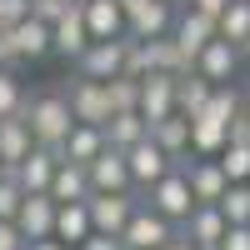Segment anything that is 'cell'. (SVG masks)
Masks as SVG:
<instances>
[{"label":"cell","mask_w":250,"mask_h":250,"mask_svg":"<svg viewBox=\"0 0 250 250\" xmlns=\"http://www.w3.org/2000/svg\"><path fill=\"white\" fill-rule=\"evenodd\" d=\"M25 125H30V135H35V145H55L70 135V125H75V115H70V100H65V90L60 85H45V90H30L25 95Z\"/></svg>","instance_id":"1"},{"label":"cell","mask_w":250,"mask_h":250,"mask_svg":"<svg viewBox=\"0 0 250 250\" xmlns=\"http://www.w3.org/2000/svg\"><path fill=\"white\" fill-rule=\"evenodd\" d=\"M140 200H145V205H155V210H160L165 220H175V225L190 215V205H195L190 180H185V170H180V165H170V170H165L155 185H145V190H140Z\"/></svg>","instance_id":"2"},{"label":"cell","mask_w":250,"mask_h":250,"mask_svg":"<svg viewBox=\"0 0 250 250\" xmlns=\"http://www.w3.org/2000/svg\"><path fill=\"white\" fill-rule=\"evenodd\" d=\"M170 40L185 65H195V55L215 40V15H205L195 5H175V20H170Z\"/></svg>","instance_id":"3"},{"label":"cell","mask_w":250,"mask_h":250,"mask_svg":"<svg viewBox=\"0 0 250 250\" xmlns=\"http://www.w3.org/2000/svg\"><path fill=\"white\" fill-rule=\"evenodd\" d=\"M125 50H130V30L110 35V40H90V45L70 60V70L75 75H90V80H110V75L125 70Z\"/></svg>","instance_id":"4"},{"label":"cell","mask_w":250,"mask_h":250,"mask_svg":"<svg viewBox=\"0 0 250 250\" xmlns=\"http://www.w3.org/2000/svg\"><path fill=\"white\" fill-rule=\"evenodd\" d=\"M170 235H175V220H165L155 205H145V200H135V210H130V220H125V230H120L125 250H160Z\"/></svg>","instance_id":"5"},{"label":"cell","mask_w":250,"mask_h":250,"mask_svg":"<svg viewBox=\"0 0 250 250\" xmlns=\"http://www.w3.org/2000/svg\"><path fill=\"white\" fill-rule=\"evenodd\" d=\"M135 190H90L85 195V210H90V230H105V235H120L125 220L135 210Z\"/></svg>","instance_id":"6"},{"label":"cell","mask_w":250,"mask_h":250,"mask_svg":"<svg viewBox=\"0 0 250 250\" xmlns=\"http://www.w3.org/2000/svg\"><path fill=\"white\" fill-rule=\"evenodd\" d=\"M60 90H65V100H70V115H75V120H85V125H105V120H110L105 80H90V75H70Z\"/></svg>","instance_id":"7"},{"label":"cell","mask_w":250,"mask_h":250,"mask_svg":"<svg viewBox=\"0 0 250 250\" xmlns=\"http://www.w3.org/2000/svg\"><path fill=\"white\" fill-rule=\"evenodd\" d=\"M5 40H10V50H15L20 65H40V60L50 55V25H45V20H35V15L15 20V25L5 30Z\"/></svg>","instance_id":"8"},{"label":"cell","mask_w":250,"mask_h":250,"mask_svg":"<svg viewBox=\"0 0 250 250\" xmlns=\"http://www.w3.org/2000/svg\"><path fill=\"white\" fill-rule=\"evenodd\" d=\"M55 165H60V150H50V145H30V150L10 165V175H15V185H20V190L30 195V190H50Z\"/></svg>","instance_id":"9"},{"label":"cell","mask_w":250,"mask_h":250,"mask_svg":"<svg viewBox=\"0 0 250 250\" xmlns=\"http://www.w3.org/2000/svg\"><path fill=\"white\" fill-rule=\"evenodd\" d=\"M175 75H180V70H145V75H140V100H135V110H140L145 120H160V115L175 110Z\"/></svg>","instance_id":"10"},{"label":"cell","mask_w":250,"mask_h":250,"mask_svg":"<svg viewBox=\"0 0 250 250\" xmlns=\"http://www.w3.org/2000/svg\"><path fill=\"white\" fill-rule=\"evenodd\" d=\"M180 170H185V180H190L195 205H215V200L225 195V185H230V175L220 170L215 155H190V165H180Z\"/></svg>","instance_id":"11"},{"label":"cell","mask_w":250,"mask_h":250,"mask_svg":"<svg viewBox=\"0 0 250 250\" xmlns=\"http://www.w3.org/2000/svg\"><path fill=\"white\" fill-rule=\"evenodd\" d=\"M125 165H130V185H135V195H140L145 185H155L165 170H170V155H165L160 145L145 135V140H135L130 150H125Z\"/></svg>","instance_id":"12"},{"label":"cell","mask_w":250,"mask_h":250,"mask_svg":"<svg viewBox=\"0 0 250 250\" xmlns=\"http://www.w3.org/2000/svg\"><path fill=\"white\" fill-rule=\"evenodd\" d=\"M190 70H200L210 85H230V80L240 75V50L230 45V40H220V35H215L210 45L195 55V65H190Z\"/></svg>","instance_id":"13"},{"label":"cell","mask_w":250,"mask_h":250,"mask_svg":"<svg viewBox=\"0 0 250 250\" xmlns=\"http://www.w3.org/2000/svg\"><path fill=\"white\" fill-rule=\"evenodd\" d=\"M85 45H90V30H85V15H80V0H75V5H70L65 15H60L55 25H50V55H60V60H75Z\"/></svg>","instance_id":"14"},{"label":"cell","mask_w":250,"mask_h":250,"mask_svg":"<svg viewBox=\"0 0 250 250\" xmlns=\"http://www.w3.org/2000/svg\"><path fill=\"white\" fill-rule=\"evenodd\" d=\"M85 175H90V190H135V185H130V165H125V150H115V145H105V150L85 165Z\"/></svg>","instance_id":"15"},{"label":"cell","mask_w":250,"mask_h":250,"mask_svg":"<svg viewBox=\"0 0 250 250\" xmlns=\"http://www.w3.org/2000/svg\"><path fill=\"white\" fill-rule=\"evenodd\" d=\"M15 225L25 230V240H45L55 230V200H50V190H30L25 200H20Z\"/></svg>","instance_id":"16"},{"label":"cell","mask_w":250,"mask_h":250,"mask_svg":"<svg viewBox=\"0 0 250 250\" xmlns=\"http://www.w3.org/2000/svg\"><path fill=\"white\" fill-rule=\"evenodd\" d=\"M225 225H230V220L220 215V205H190V215L180 220V235H190L200 250H215L220 235H225Z\"/></svg>","instance_id":"17"},{"label":"cell","mask_w":250,"mask_h":250,"mask_svg":"<svg viewBox=\"0 0 250 250\" xmlns=\"http://www.w3.org/2000/svg\"><path fill=\"white\" fill-rule=\"evenodd\" d=\"M60 150V160H75V165H90L100 150H105V130H100V125H85V120H75L70 125V135L55 145Z\"/></svg>","instance_id":"18"},{"label":"cell","mask_w":250,"mask_h":250,"mask_svg":"<svg viewBox=\"0 0 250 250\" xmlns=\"http://www.w3.org/2000/svg\"><path fill=\"white\" fill-rule=\"evenodd\" d=\"M80 15H85L90 40L125 35V10H120V0H80Z\"/></svg>","instance_id":"19"},{"label":"cell","mask_w":250,"mask_h":250,"mask_svg":"<svg viewBox=\"0 0 250 250\" xmlns=\"http://www.w3.org/2000/svg\"><path fill=\"white\" fill-rule=\"evenodd\" d=\"M150 140H155L170 160L185 155V150H190V115H185V110H170V115L150 120Z\"/></svg>","instance_id":"20"},{"label":"cell","mask_w":250,"mask_h":250,"mask_svg":"<svg viewBox=\"0 0 250 250\" xmlns=\"http://www.w3.org/2000/svg\"><path fill=\"white\" fill-rule=\"evenodd\" d=\"M105 130V145H115V150H130L135 140L150 135V120H145L140 110H110V120L100 125Z\"/></svg>","instance_id":"21"},{"label":"cell","mask_w":250,"mask_h":250,"mask_svg":"<svg viewBox=\"0 0 250 250\" xmlns=\"http://www.w3.org/2000/svg\"><path fill=\"white\" fill-rule=\"evenodd\" d=\"M55 240H65V245H80L90 235V210H85V200H60L55 205Z\"/></svg>","instance_id":"22"},{"label":"cell","mask_w":250,"mask_h":250,"mask_svg":"<svg viewBox=\"0 0 250 250\" xmlns=\"http://www.w3.org/2000/svg\"><path fill=\"white\" fill-rule=\"evenodd\" d=\"M90 195V175H85V165H75V160H60L55 165V175H50V200H85Z\"/></svg>","instance_id":"23"},{"label":"cell","mask_w":250,"mask_h":250,"mask_svg":"<svg viewBox=\"0 0 250 250\" xmlns=\"http://www.w3.org/2000/svg\"><path fill=\"white\" fill-rule=\"evenodd\" d=\"M210 90H215V85H210L200 70H180V75H175V110H185V115L195 120V115L205 110V100H210Z\"/></svg>","instance_id":"24"},{"label":"cell","mask_w":250,"mask_h":250,"mask_svg":"<svg viewBox=\"0 0 250 250\" xmlns=\"http://www.w3.org/2000/svg\"><path fill=\"white\" fill-rule=\"evenodd\" d=\"M30 145H35V135H30V125H25V110L0 120V160H5V165H15Z\"/></svg>","instance_id":"25"},{"label":"cell","mask_w":250,"mask_h":250,"mask_svg":"<svg viewBox=\"0 0 250 250\" xmlns=\"http://www.w3.org/2000/svg\"><path fill=\"white\" fill-rule=\"evenodd\" d=\"M215 35L230 40V45H240V40L250 35V0H230V5L215 15Z\"/></svg>","instance_id":"26"},{"label":"cell","mask_w":250,"mask_h":250,"mask_svg":"<svg viewBox=\"0 0 250 250\" xmlns=\"http://www.w3.org/2000/svg\"><path fill=\"white\" fill-rule=\"evenodd\" d=\"M220 170L230 175V180H250V135L245 140H235V135H225V145H220Z\"/></svg>","instance_id":"27"},{"label":"cell","mask_w":250,"mask_h":250,"mask_svg":"<svg viewBox=\"0 0 250 250\" xmlns=\"http://www.w3.org/2000/svg\"><path fill=\"white\" fill-rule=\"evenodd\" d=\"M215 205H220V215L230 225H250V180H230Z\"/></svg>","instance_id":"28"},{"label":"cell","mask_w":250,"mask_h":250,"mask_svg":"<svg viewBox=\"0 0 250 250\" xmlns=\"http://www.w3.org/2000/svg\"><path fill=\"white\" fill-rule=\"evenodd\" d=\"M105 100H110V110H135V100H140V75H110L105 80Z\"/></svg>","instance_id":"29"},{"label":"cell","mask_w":250,"mask_h":250,"mask_svg":"<svg viewBox=\"0 0 250 250\" xmlns=\"http://www.w3.org/2000/svg\"><path fill=\"white\" fill-rule=\"evenodd\" d=\"M25 80H20V70H0V120L5 115H20L25 110Z\"/></svg>","instance_id":"30"},{"label":"cell","mask_w":250,"mask_h":250,"mask_svg":"<svg viewBox=\"0 0 250 250\" xmlns=\"http://www.w3.org/2000/svg\"><path fill=\"white\" fill-rule=\"evenodd\" d=\"M20 200H25V190L15 185V175H0V220H15Z\"/></svg>","instance_id":"31"},{"label":"cell","mask_w":250,"mask_h":250,"mask_svg":"<svg viewBox=\"0 0 250 250\" xmlns=\"http://www.w3.org/2000/svg\"><path fill=\"white\" fill-rule=\"evenodd\" d=\"M70 5H75V0H30V15H35V20H45V25H55V20L65 15Z\"/></svg>","instance_id":"32"},{"label":"cell","mask_w":250,"mask_h":250,"mask_svg":"<svg viewBox=\"0 0 250 250\" xmlns=\"http://www.w3.org/2000/svg\"><path fill=\"white\" fill-rule=\"evenodd\" d=\"M215 250H250V225H225V235Z\"/></svg>","instance_id":"33"},{"label":"cell","mask_w":250,"mask_h":250,"mask_svg":"<svg viewBox=\"0 0 250 250\" xmlns=\"http://www.w3.org/2000/svg\"><path fill=\"white\" fill-rule=\"evenodd\" d=\"M75 250H125V240H120V235H105V230H90Z\"/></svg>","instance_id":"34"},{"label":"cell","mask_w":250,"mask_h":250,"mask_svg":"<svg viewBox=\"0 0 250 250\" xmlns=\"http://www.w3.org/2000/svg\"><path fill=\"white\" fill-rule=\"evenodd\" d=\"M30 240H25V230H20L15 220H0V250H25Z\"/></svg>","instance_id":"35"},{"label":"cell","mask_w":250,"mask_h":250,"mask_svg":"<svg viewBox=\"0 0 250 250\" xmlns=\"http://www.w3.org/2000/svg\"><path fill=\"white\" fill-rule=\"evenodd\" d=\"M175 5H195V10H205V15H220L230 0H175Z\"/></svg>","instance_id":"36"},{"label":"cell","mask_w":250,"mask_h":250,"mask_svg":"<svg viewBox=\"0 0 250 250\" xmlns=\"http://www.w3.org/2000/svg\"><path fill=\"white\" fill-rule=\"evenodd\" d=\"M0 70H20V60H15V50H10L5 30H0Z\"/></svg>","instance_id":"37"},{"label":"cell","mask_w":250,"mask_h":250,"mask_svg":"<svg viewBox=\"0 0 250 250\" xmlns=\"http://www.w3.org/2000/svg\"><path fill=\"white\" fill-rule=\"evenodd\" d=\"M160 250H200V245H195L190 235H180V225H175V235H170V240H165Z\"/></svg>","instance_id":"38"},{"label":"cell","mask_w":250,"mask_h":250,"mask_svg":"<svg viewBox=\"0 0 250 250\" xmlns=\"http://www.w3.org/2000/svg\"><path fill=\"white\" fill-rule=\"evenodd\" d=\"M25 250H75V245H65V240H55V235H45V240H30Z\"/></svg>","instance_id":"39"},{"label":"cell","mask_w":250,"mask_h":250,"mask_svg":"<svg viewBox=\"0 0 250 250\" xmlns=\"http://www.w3.org/2000/svg\"><path fill=\"white\" fill-rule=\"evenodd\" d=\"M235 50H240V65H250V35L240 40V45H235Z\"/></svg>","instance_id":"40"},{"label":"cell","mask_w":250,"mask_h":250,"mask_svg":"<svg viewBox=\"0 0 250 250\" xmlns=\"http://www.w3.org/2000/svg\"><path fill=\"white\" fill-rule=\"evenodd\" d=\"M240 115H245V120H250V85H245V90H240Z\"/></svg>","instance_id":"41"},{"label":"cell","mask_w":250,"mask_h":250,"mask_svg":"<svg viewBox=\"0 0 250 250\" xmlns=\"http://www.w3.org/2000/svg\"><path fill=\"white\" fill-rule=\"evenodd\" d=\"M0 175H10V165H5V160H0Z\"/></svg>","instance_id":"42"},{"label":"cell","mask_w":250,"mask_h":250,"mask_svg":"<svg viewBox=\"0 0 250 250\" xmlns=\"http://www.w3.org/2000/svg\"><path fill=\"white\" fill-rule=\"evenodd\" d=\"M170 5H175V0H170Z\"/></svg>","instance_id":"43"}]
</instances>
